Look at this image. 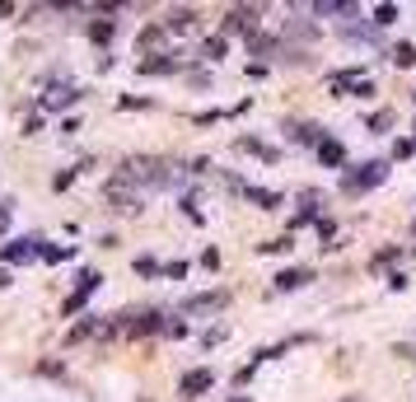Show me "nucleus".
I'll list each match as a JSON object with an SVG mask.
<instances>
[{"instance_id": "obj_1", "label": "nucleus", "mask_w": 416, "mask_h": 402, "mask_svg": "<svg viewBox=\"0 0 416 402\" xmlns=\"http://www.w3.org/2000/svg\"><path fill=\"white\" fill-rule=\"evenodd\" d=\"M389 178V164H356V173H341V192H365V188H379Z\"/></svg>"}, {"instance_id": "obj_2", "label": "nucleus", "mask_w": 416, "mask_h": 402, "mask_svg": "<svg viewBox=\"0 0 416 402\" xmlns=\"http://www.w3.org/2000/svg\"><path fill=\"white\" fill-rule=\"evenodd\" d=\"M99 281H103L99 271H84V276H79V286L71 290V295H66V304H61V314H66V318H71V314H79V309H84V299H89L94 290H99Z\"/></svg>"}, {"instance_id": "obj_3", "label": "nucleus", "mask_w": 416, "mask_h": 402, "mask_svg": "<svg viewBox=\"0 0 416 402\" xmlns=\"http://www.w3.org/2000/svg\"><path fill=\"white\" fill-rule=\"evenodd\" d=\"M28 257H42V239H10L0 248V262H28Z\"/></svg>"}, {"instance_id": "obj_4", "label": "nucleus", "mask_w": 416, "mask_h": 402, "mask_svg": "<svg viewBox=\"0 0 416 402\" xmlns=\"http://www.w3.org/2000/svg\"><path fill=\"white\" fill-rule=\"evenodd\" d=\"M210 384H215V375H210V370H187V375L178 379V393H182V398H201Z\"/></svg>"}, {"instance_id": "obj_5", "label": "nucleus", "mask_w": 416, "mask_h": 402, "mask_svg": "<svg viewBox=\"0 0 416 402\" xmlns=\"http://www.w3.org/2000/svg\"><path fill=\"white\" fill-rule=\"evenodd\" d=\"M318 160L328 164V168H341V164H346V145L332 140V136H323V140H318Z\"/></svg>"}, {"instance_id": "obj_6", "label": "nucleus", "mask_w": 416, "mask_h": 402, "mask_svg": "<svg viewBox=\"0 0 416 402\" xmlns=\"http://www.w3.org/2000/svg\"><path fill=\"white\" fill-rule=\"evenodd\" d=\"M299 286H309V267H286L276 276V290H299Z\"/></svg>"}, {"instance_id": "obj_7", "label": "nucleus", "mask_w": 416, "mask_h": 402, "mask_svg": "<svg viewBox=\"0 0 416 402\" xmlns=\"http://www.w3.org/2000/svg\"><path fill=\"white\" fill-rule=\"evenodd\" d=\"M290 140H299V145H313V150H318V140H323V131H318L313 122H299V127H290Z\"/></svg>"}, {"instance_id": "obj_8", "label": "nucleus", "mask_w": 416, "mask_h": 402, "mask_svg": "<svg viewBox=\"0 0 416 402\" xmlns=\"http://www.w3.org/2000/svg\"><path fill=\"white\" fill-rule=\"evenodd\" d=\"M75 99H79L75 84H56L52 94H47V108H66V103H75Z\"/></svg>"}, {"instance_id": "obj_9", "label": "nucleus", "mask_w": 416, "mask_h": 402, "mask_svg": "<svg viewBox=\"0 0 416 402\" xmlns=\"http://www.w3.org/2000/svg\"><path fill=\"white\" fill-rule=\"evenodd\" d=\"M159 327H164V314H159V309H150V314H140V318L131 323L127 332H159Z\"/></svg>"}, {"instance_id": "obj_10", "label": "nucleus", "mask_w": 416, "mask_h": 402, "mask_svg": "<svg viewBox=\"0 0 416 402\" xmlns=\"http://www.w3.org/2000/svg\"><path fill=\"white\" fill-rule=\"evenodd\" d=\"M309 220H318V197H304V206L295 211V220H290V229H299V225H309Z\"/></svg>"}, {"instance_id": "obj_11", "label": "nucleus", "mask_w": 416, "mask_h": 402, "mask_svg": "<svg viewBox=\"0 0 416 402\" xmlns=\"http://www.w3.org/2000/svg\"><path fill=\"white\" fill-rule=\"evenodd\" d=\"M318 239H323V248H332V239H337V220L318 215Z\"/></svg>"}, {"instance_id": "obj_12", "label": "nucleus", "mask_w": 416, "mask_h": 402, "mask_svg": "<svg viewBox=\"0 0 416 402\" xmlns=\"http://www.w3.org/2000/svg\"><path fill=\"white\" fill-rule=\"evenodd\" d=\"M192 19H197L192 10H173V14H169V24H164V28H169V33H182V28L192 24Z\"/></svg>"}, {"instance_id": "obj_13", "label": "nucleus", "mask_w": 416, "mask_h": 402, "mask_svg": "<svg viewBox=\"0 0 416 402\" xmlns=\"http://www.w3.org/2000/svg\"><path fill=\"white\" fill-rule=\"evenodd\" d=\"M89 38H94V42H112V19H94V24H89Z\"/></svg>"}, {"instance_id": "obj_14", "label": "nucleus", "mask_w": 416, "mask_h": 402, "mask_svg": "<svg viewBox=\"0 0 416 402\" xmlns=\"http://www.w3.org/2000/svg\"><path fill=\"white\" fill-rule=\"evenodd\" d=\"M140 71H150V75H169V71H173V61H164V56H150V61H140Z\"/></svg>"}, {"instance_id": "obj_15", "label": "nucleus", "mask_w": 416, "mask_h": 402, "mask_svg": "<svg viewBox=\"0 0 416 402\" xmlns=\"http://www.w3.org/2000/svg\"><path fill=\"white\" fill-rule=\"evenodd\" d=\"M393 19H397V5H374V24L379 28H389Z\"/></svg>"}, {"instance_id": "obj_16", "label": "nucleus", "mask_w": 416, "mask_h": 402, "mask_svg": "<svg viewBox=\"0 0 416 402\" xmlns=\"http://www.w3.org/2000/svg\"><path fill=\"white\" fill-rule=\"evenodd\" d=\"M393 61H397V66H412V61H416V47H412V42H397V47H393Z\"/></svg>"}, {"instance_id": "obj_17", "label": "nucleus", "mask_w": 416, "mask_h": 402, "mask_svg": "<svg viewBox=\"0 0 416 402\" xmlns=\"http://www.w3.org/2000/svg\"><path fill=\"white\" fill-rule=\"evenodd\" d=\"M210 304H225V295H197V299H187V314H197V309H210Z\"/></svg>"}, {"instance_id": "obj_18", "label": "nucleus", "mask_w": 416, "mask_h": 402, "mask_svg": "<svg viewBox=\"0 0 416 402\" xmlns=\"http://www.w3.org/2000/svg\"><path fill=\"white\" fill-rule=\"evenodd\" d=\"M201 56H206V61H220V56H225V38H210L206 47H201Z\"/></svg>"}, {"instance_id": "obj_19", "label": "nucleus", "mask_w": 416, "mask_h": 402, "mask_svg": "<svg viewBox=\"0 0 416 402\" xmlns=\"http://www.w3.org/2000/svg\"><path fill=\"white\" fill-rule=\"evenodd\" d=\"M136 271H140V276H164V267H159L155 257H136Z\"/></svg>"}, {"instance_id": "obj_20", "label": "nucleus", "mask_w": 416, "mask_h": 402, "mask_svg": "<svg viewBox=\"0 0 416 402\" xmlns=\"http://www.w3.org/2000/svg\"><path fill=\"white\" fill-rule=\"evenodd\" d=\"M393 155H397V160H407V155H416V136H402V140L393 145Z\"/></svg>"}, {"instance_id": "obj_21", "label": "nucleus", "mask_w": 416, "mask_h": 402, "mask_svg": "<svg viewBox=\"0 0 416 402\" xmlns=\"http://www.w3.org/2000/svg\"><path fill=\"white\" fill-rule=\"evenodd\" d=\"M248 197H253V201H258V206H276V201H281V197H276V192H267V188H253V192H248Z\"/></svg>"}, {"instance_id": "obj_22", "label": "nucleus", "mask_w": 416, "mask_h": 402, "mask_svg": "<svg viewBox=\"0 0 416 402\" xmlns=\"http://www.w3.org/2000/svg\"><path fill=\"white\" fill-rule=\"evenodd\" d=\"M42 257L47 262H66V257H75V248H42Z\"/></svg>"}, {"instance_id": "obj_23", "label": "nucleus", "mask_w": 416, "mask_h": 402, "mask_svg": "<svg viewBox=\"0 0 416 402\" xmlns=\"http://www.w3.org/2000/svg\"><path fill=\"white\" fill-rule=\"evenodd\" d=\"M89 332H94V318H84V323H75V327H71V342H79V337H89Z\"/></svg>"}, {"instance_id": "obj_24", "label": "nucleus", "mask_w": 416, "mask_h": 402, "mask_svg": "<svg viewBox=\"0 0 416 402\" xmlns=\"http://www.w3.org/2000/svg\"><path fill=\"white\" fill-rule=\"evenodd\" d=\"M164 276H169V281H182V276H187V262H169Z\"/></svg>"}, {"instance_id": "obj_25", "label": "nucleus", "mask_w": 416, "mask_h": 402, "mask_svg": "<svg viewBox=\"0 0 416 402\" xmlns=\"http://www.w3.org/2000/svg\"><path fill=\"white\" fill-rule=\"evenodd\" d=\"M389 122H393V112H374V117H369V131H384Z\"/></svg>"}, {"instance_id": "obj_26", "label": "nucleus", "mask_w": 416, "mask_h": 402, "mask_svg": "<svg viewBox=\"0 0 416 402\" xmlns=\"http://www.w3.org/2000/svg\"><path fill=\"white\" fill-rule=\"evenodd\" d=\"M5 229H10V201L0 206V234H5Z\"/></svg>"}, {"instance_id": "obj_27", "label": "nucleus", "mask_w": 416, "mask_h": 402, "mask_svg": "<svg viewBox=\"0 0 416 402\" xmlns=\"http://www.w3.org/2000/svg\"><path fill=\"white\" fill-rule=\"evenodd\" d=\"M5 286H10V271H0V290H5Z\"/></svg>"}, {"instance_id": "obj_28", "label": "nucleus", "mask_w": 416, "mask_h": 402, "mask_svg": "<svg viewBox=\"0 0 416 402\" xmlns=\"http://www.w3.org/2000/svg\"><path fill=\"white\" fill-rule=\"evenodd\" d=\"M412 239H416V220H412Z\"/></svg>"}]
</instances>
